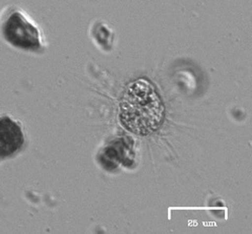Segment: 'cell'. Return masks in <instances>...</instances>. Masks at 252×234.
Instances as JSON below:
<instances>
[{
	"mask_svg": "<svg viewBox=\"0 0 252 234\" xmlns=\"http://www.w3.org/2000/svg\"><path fill=\"white\" fill-rule=\"evenodd\" d=\"M5 36L10 40L17 36L12 43L23 46V48H29L31 44L38 42V35L34 34L33 28L27 25V21L18 15H13L12 18L7 21V25L5 26Z\"/></svg>",
	"mask_w": 252,
	"mask_h": 234,
	"instance_id": "3957f363",
	"label": "cell"
},
{
	"mask_svg": "<svg viewBox=\"0 0 252 234\" xmlns=\"http://www.w3.org/2000/svg\"><path fill=\"white\" fill-rule=\"evenodd\" d=\"M122 125L139 136H148L160 128L165 119V106L154 84L138 79L127 85L120 101Z\"/></svg>",
	"mask_w": 252,
	"mask_h": 234,
	"instance_id": "6da1fadb",
	"label": "cell"
},
{
	"mask_svg": "<svg viewBox=\"0 0 252 234\" xmlns=\"http://www.w3.org/2000/svg\"><path fill=\"white\" fill-rule=\"evenodd\" d=\"M25 143V138L18 124L10 118H3L0 122V151L1 157L11 155L19 150Z\"/></svg>",
	"mask_w": 252,
	"mask_h": 234,
	"instance_id": "7a4b0ae2",
	"label": "cell"
}]
</instances>
